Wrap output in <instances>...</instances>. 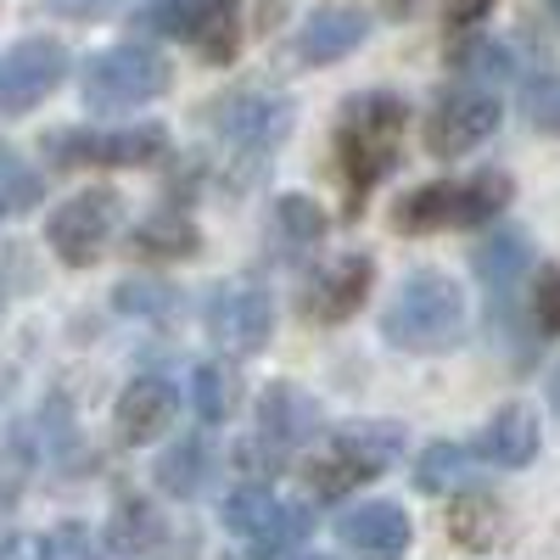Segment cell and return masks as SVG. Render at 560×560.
I'll use <instances>...</instances> for the list:
<instances>
[{
    "instance_id": "cell-1",
    "label": "cell",
    "mask_w": 560,
    "mask_h": 560,
    "mask_svg": "<svg viewBox=\"0 0 560 560\" xmlns=\"http://www.w3.org/2000/svg\"><path fill=\"white\" fill-rule=\"evenodd\" d=\"M409 135V107L393 90H359L337 113V135H331V158H337V179L348 197V219L359 213V202L370 197V185H382L404 152Z\"/></svg>"
},
{
    "instance_id": "cell-2",
    "label": "cell",
    "mask_w": 560,
    "mask_h": 560,
    "mask_svg": "<svg viewBox=\"0 0 560 560\" xmlns=\"http://www.w3.org/2000/svg\"><path fill=\"white\" fill-rule=\"evenodd\" d=\"M459 331H465V298L459 280L443 269H409L393 303L382 308V337L398 353H448Z\"/></svg>"
},
{
    "instance_id": "cell-3",
    "label": "cell",
    "mask_w": 560,
    "mask_h": 560,
    "mask_svg": "<svg viewBox=\"0 0 560 560\" xmlns=\"http://www.w3.org/2000/svg\"><path fill=\"white\" fill-rule=\"evenodd\" d=\"M516 197V185L510 174L488 168L477 179H432L420 185V191L398 197V208L387 213V224L398 236H438V230H477L488 219H499Z\"/></svg>"
},
{
    "instance_id": "cell-4",
    "label": "cell",
    "mask_w": 560,
    "mask_h": 560,
    "mask_svg": "<svg viewBox=\"0 0 560 560\" xmlns=\"http://www.w3.org/2000/svg\"><path fill=\"white\" fill-rule=\"evenodd\" d=\"M174 84V68L152 45H113L84 62V107L90 113H124L147 107Z\"/></svg>"
},
{
    "instance_id": "cell-5",
    "label": "cell",
    "mask_w": 560,
    "mask_h": 560,
    "mask_svg": "<svg viewBox=\"0 0 560 560\" xmlns=\"http://www.w3.org/2000/svg\"><path fill=\"white\" fill-rule=\"evenodd\" d=\"M45 158L57 168H147L168 158V129L163 124H129V129H57L45 135Z\"/></svg>"
},
{
    "instance_id": "cell-6",
    "label": "cell",
    "mask_w": 560,
    "mask_h": 560,
    "mask_svg": "<svg viewBox=\"0 0 560 560\" xmlns=\"http://www.w3.org/2000/svg\"><path fill=\"white\" fill-rule=\"evenodd\" d=\"M118 219H124V197L113 191V185H90V191L68 197L51 219H45V242H51V253L68 269H90L107 253Z\"/></svg>"
},
{
    "instance_id": "cell-7",
    "label": "cell",
    "mask_w": 560,
    "mask_h": 560,
    "mask_svg": "<svg viewBox=\"0 0 560 560\" xmlns=\"http://www.w3.org/2000/svg\"><path fill=\"white\" fill-rule=\"evenodd\" d=\"M499 118H504V107H499V96L488 84H471V79H459V84H448L443 96L432 102V113H427V152L432 158H465V152H477L482 140L499 129Z\"/></svg>"
},
{
    "instance_id": "cell-8",
    "label": "cell",
    "mask_w": 560,
    "mask_h": 560,
    "mask_svg": "<svg viewBox=\"0 0 560 560\" xmlns=\"http://www.w3.org/2000/svg\"><path fill=\"white\" fill-rule=\"evenodd\" d=\"M213 129L236 158H253L264 168V158L292 135V102L269 96V90H230L213 102Z\"/></svg>"
},
{
    "instance_id": "cell-9",
    "label": "cell",
    "mask_w": 560,
    "mask_h": 560,
    "mask_svg": "<svg viewBox=\"0 0 560 560\" xmlns=\"http://www.w3.org/2000/svg\"><path fill=\"white\" fill-rule=\"evenodd\" d=\"M202 319H208V337L224 353L247 359V353H264V342L275 331V298L264 287H253V280H224V287H213Z\"/></svg>"
},
{
    "instance_id": "cell-10",
    "label": "cell",
    "mask_w": 560,
    "mask_h": 560,
    "mask_svg": "<svg viewBox=\"0 0 560 560\" xmlns=\"http://www.w3.org/2000/svg\"><path fill=\"white\" fill-rule=\"evenodd\" d=\"M68 79L62 39H23L0 57V113H28Z\"/></svg>"
},
{
    "instance_id": "cell-11",
    "label": "cell",
    "mask_w": 560,
    "mask_h": 560,
    "mask_svg": "<svg viewBox=\"0 0 560 560\" xmlns=\"http://www.w3.org/2000/svg\"><path fill=\"white\" fill-rule=\"evenodd\" d=\"M370 280H376V264H370V253H337V258L303 287L308 319H319V325L353 319V314L364 308V298H370Z\"/></svg>"
},
{
    "instance_id": "cell-12",
    "label": "cell",
    "mask_w": 560,
    "mask_h": 560,
    "mask_svg": "<svg viewBox=\"0 0 560 560\" xmlns=\"http://www.w3.org/2000/svg\"><path fill=\"white\" fill-rule=\"evenodd\" d=\"M364 39H370V12L348 7V0H331V7L308 12V23L298 28V62H303V68L342 62V57L359 51Z\"/></svg>"
},
{
    "instance_id": "cell-13",
    "label": "cell",
    "mask_w": 560,
    "mask_h": 560,
    "mask_svg": "<svg viewBox=\"0 0 560 560\" xmlns=\"http://www.w3.org/2000/svg\"><path fill=\"white\" fill-rule=\"evenodd\" d=\"M174 415H179V393L163 376H135L113 404V427L129 448H140V443H158L174 427Z\"/></svg>"
},
{
    "instance_id": "cell-14",
    "label": "cell",
    "mask_w": 560,
    "mask_h": 560,
    "mask_svg": "<svg viewBox=\"0 0 560 560\" xmlns=\"http://www.w3.org/2000/svg\"><path fill=\"white\" fill-rule=\"evenodd\" d=\"M337 538L353 555H364V560H404L409 516H404V504H393V499H370V504L348 510V516L337 522Z\"/></svg>"
},
{
    "instance_id": "cell-15",
    "label": "cell",
    "mask_w": 560,
    "mask_h": 560,
    "mask_svg": "<svg viewBox=\"0 0 560 560\" xmlns=\"http://www.w3.org/2000/svg\"><path fill=\"white\" fill-rule=\"evenodd\" d=\"M258 432H264L269 443H280V448H298V443H308V438L325 432V409H319V398H314L308 387L275 382V387H264V398H258Z\"/></svg>"
},
{
    "instance_id": "cell-16",
    "label": "cell",
    "mask_w": 560,
    "mask_h": 560,
    "mask_svg": "<svg viewBox=\"0 0 560 560\" xmlns=\"http://www.w3.org/2000/svg\"><path fill=\"white\" fill-rule=\"evenodd\" d=\"M471 454L488 459V465H499V471H522V465L538 454V415L527 404H504L488 427L477 432Z\"/></svg>"
},
{
    "instance_id": "cell-17",
    "label": "cell",
    "mask_w": 560,
    "mask_h": 560,
    "mask_svg": "<svg viewBox=\"0 0 560 560\" xmlns=\"http://www.w3.org/2000/svg\"><path fill=\"white\" fill-rule=\"evenodd\" d=\"M527 264H533V242L522 236V230H493V236L471 253V269L488 280L493 292H510L516 280L527 275Z\"/></svg>"
},
{
    "instance_id": "cell-18",
    "label": "cell",
    "mask_w": 560,
    "mask_h": 560,
    "mask_svg": "<svg viewBox=\"0 0 560 560\" xmlns=\"http://www.w3.org/2000/svg\"><path fill=\"white\" fill-rule=\"evenodd\" d=\"M208 471H213V454H208V443L202 438H179L163 459H158V488L168 493V499H197L202 488H208Z\"/></svg>"
},
{
    "instance_id": "cell-19",
    "label": "cell",
    "mask_w": 560,
    "mask_h": 560,
    "mask_svg": "<svg viewBox=\"0 0 560 560\" xmlns=\"http://www.w3.org/2000/svg\"><path fill=\"white\" fill-rule=\"evenodd\" d=\"M331 448H342L348 459H359L364 471L376 477V471H387V465L404 454V432L393 427V420H370V427L359 420V427H342V432L331 438Z\"/></svg>"
},
{
    "instance_id": "cell-20",
    "label": "cell",
    "mask_w": 560,
    "mask_h": 560,
    "mask_svg": "<svg viewBox=\"0 0 560 560\" xmlns=\"http://www.w3.org/2000/svg\"><path fill=\"white\" fill-rule=\"evenodd\" d=\"M197 247H202V230L179 208H163L135 230V253H147V258H191Z\"/></svg>"
},
{
    "instance_id": "cell-21",
    "label": "cell",
    "mask_w": 560,
    "mask_h": 560,
    "mask_svg": "<svg viewBox=\"0 0 560 560\" xmlns=\"http://www.w3.org/2000/svg\"><path fill=\"white\" fill-rule=\"evenodd\" d=\"M275 493L264 488V482H242V488H230L224 493V510H219V516H224V533L230 538H236L242 549H253L258 544V533L269 527V516H275Z\"/></svg>"
},
{
    "instance_id": "cell-22",
    "label": "cell",
    "mask_w": 560,
    "mask_h": 560,
    "mask_svg": "<svg viewBox=\"0 0 560 560\" xmlns=\"http://www.w3.org/2000/svg\"><path fill=\"white\" fill-rule=\"evenodd\" d=\"M308 533H314V510L298 504V499H280L275 516H269V527L258 533V544H253L247 555H253V560H287Z\"/></svg>"
},
{
    "instance_id": "cell-23",
    "label": "cell",
    "mask_w": 560,
    "mask_h": 560,
    "mask_svg": "<svg viewBox=\"0 0 560 560\" xmlns=\"http://www.w3.org/2000/svg\"><path fill=\"white\" fill-rule=\"evenodd\" d=\"M158 538H163L158 510H152L147 499H118L113 522H107V544H113L118 555H147Z\"/></svg>"
},
{
    "instance_id": "cell-24",
    "label": "cell",
    "mask_w": 560,
    "mask_h": 560,
    "mask_svg": "<svg viewBox=\"0 0 560 560\" xmlns=\"http://www.w3.org/2000/svg\"><path fill=\"white\" fill-rule=\"evenodd\" d=\"M454 68L471 84H504V79H516V51L504 39H465L454 45Z\"/></svg>"
},
{
    "instance_id": "cell-25",
    "label": "cell",
    "mask_w": 560,
    "mask_h": 560,
    "mask_svg": "<svg viewBox=\"0 0 560 560\" xmlns=\"http://www.w3.org/2000/svg\"><path fill=\"white\" fill-rule=\"evenodd\" d=\"M242 7H247V0H208L202 34H197V51H202L208 62H236V45H242Z\"/></svg>"
},
{
    "instance_id": "cell-26",
    "label": "cell",
    "mask_w": 560,
    "mask_h": 560,
    "mask_svg": "<svg viewBox=\"0 0 560 560\" xmlns=\"http://www.w3.org/2000/svg\"><path fill=\"white\" fill-rule=\"evenodd\" d=\"M465 465H471V448H459V443H427V448L415 454V488L420 493H448V488H459Z\"/></svg>"
},
{
    "instance_id": "cell-27",
    "label": "cell",
    "mask_w": 560,
    "mask_h": 560,
    "mask_svg": "<svg viewBox=\"0 0 560 560\" xmlns=\"http://www.w3.org/2000/svg\"><path fill=\"white\" fill-rule=\"evenodd\" d=\"M39 197H45V179H39L12 147H0V219L39 208Z\"/></svg>"
},
{
    "instance_id": "cell-28",
    "label": "cell",
    "mask_w": 560,
    "mask_h": 560,
    "mask_svg": "<svg viewBox=\"0 0 560 560\" xmlns=\"http://www.w3.org/2000/svg\"><path fill=\"white\" fill-rule=\"evenodd\" d=\"M448 538L465 544V549H488L499 538V504L482 499V493H465L448 516Z\"/></svg>"
},
{
    "instance_id": "cell-29",
    "label": "cell",
    "mask_w": 560,
    "mask_h": 560,
    "mask_svg": "<svg viewBox=\"0 0 560 560\" xmlns=\"http://www.w3.org/2000/svg\"><path fill=\"white\" fill-rule=\"evenodd\" d=\"M202 12H208V0H147L140 7V28H152L163 39H197Z\"/></svg>"
},
{
    "instance_id": "cell-30",
    "label": "cell",
    "mask_w": 560,
    "mask_h": 560,
    "mask_svg": "<svg viewBox=\"0 0 560 560\" xmlns=\"http://www.w3.org/2000/svg\"><path fill=\"white\" fill-rule=\"evenodd\" d=\"M359 482H370V471L359 459H348L342 448H325L314 465H308V488L319 493V499H342V493H353Z\"/></svg>"
},
{
    "instance_id": "cell-31",
    "label": "cell",
    "mask_w": 560,
    "mask_h": 560,
    "mask_svg": "<svg viewBox=\"0 0 560 560\" xmlns=\"http://www.w3.org/2000/svg\"><path fill=\"white\" fill-rule=\"evenodd\" d=\"M230 404H236V382H230V370L197 364L191 370V409L208 420V427H219V420L230 415Z\"/></svg>"
},
{
    "instance_id": "cell-32",
    "label": "cell",
    "mask_w": 560,
    "mask_h": 560,
    "mask_svg": "<svg viewBox=\"0 0 560 560\" xmlns=\"http://www.w3.org/2000/svg\"><path fill=\"white\" fill-rule=\"evenodd\" d=\"M113 303L124 314H140V319H163V314L179 308L174 303V287H163V280H124V287L113 292Z\"/></svg>"
},
{
    "instance_id": "cell-33",
    "label": "cell",
    "mask_w": 560,
    "mask_h": 560,
    "mask_svg": "<svg viewBox=\"0 0 560 560\" xmlns=\"http://www.w3.org/2000/svg\"><path fill=\"white\" fill-rule=\"evenodd\" d=\"M275 224L287 230L292 242H319L325 236V208L314 197H280L275 202Z\"/></svg>"
},
{
    "instance_id": "cell-34",
    "label": "cell",
    "mask_w": 560,
    "mask_h": 560,
    "mask_svg": "<svg viewBox=\"0 0 560 560\" xmlns=\"http://www.w3.org/2000/svg\"><path fill=\"white\" fill-rule=\"evenodd\" d=\"M522 107H527V124H533L538 135H560V73H538V79L527 84Z\"/></svg>"
},
{
    "instance_id": "cell-35",
    "label": "cell",
    "mask_w": 560,
    "mask_h": 560,
    "mask_svg": "<svg viewBox=\"0 0 560 560\" xmlns=\"http://www.w3.org/2000/svg\"><path fill=\"white\" fill-rule=\"evenodd\" d=\"M45 560H102V544L84 522H62L45 533Z\"/></svg>"
},
{
    "instance_id": "cell-36",
    "label": "cell",
    "mask_w": 560,
    "mask_h": 560,
    "mask_svg": "<svg viewBox=\"0 0 560 560\" xmlns=\"http://www.w3.org/2000/svg\"><path fill=\"white\" fill-rule=\"evenodd\" d=\"M533 308H538V325H544V331H560V269H544V275H538Z\"/></svg>"
},
{
    "instance_id": "cell-37",
    "label": "cell",
    "mask_w": 560,
    "mask_h": 560,
    "mask_svg": "<svg viewBox=\"0 0 560 560\" xmlns=\"http://www.w3.org/2000/svg\"><path fill=\"white\" fill-rule=\"evenodd\" d=\"M45 12H57V18H73V23H84V18H102L113 0H39Z\"/></svg>"
},
{
    "instance_id": "cell-38",
    "label": "cell",
    "mask_w": 560,
    "mask_h": 560,
    "mask_svg": "<svg viewBox=\"0 0 560 560\" xmlns=\"http://www.w3.org/2000/svg\"><path fill=\"white\" fill-rule=\"evenodd\" d=\"M0 560H45V538H34V533L0 538Z\"/></svg>"
},
{
    "instance_id": "cell-39",
    "label": "cell",
    "mask_w": 560,
    "mask_h": 560,
    "mask_svg": "<svg viewBox=\"0 0 560 560\" xmlns=\"http://www.w3.org/2000/svg\"><path fill=\"white\" fill-rule=\"evenodd\" d=\"M493 12V0H448V28H477Z\"/></svg>"
},
{
    "instance_id": "cell-40",
    "label": "cell",
    "mask_w": 560,
    "mask_h": 560,
    "mask_svg": "<svg viewBox=\"0 0 560 560\" xmlns=\"http://www.w3.org/2000/svg\"><path fill=\"white\" fill-rule=\"evenodd\" d=\"M376 7H382V12L393 18V23H409V18H415L420 7H427V0H376Z\"/></svg>"
},
{
    "instance_id": "cell-41",
    "label": "cell",
    "mask_w": 560,
    "mask_h": 560,
    "mask_svg": "<svg viewBox=\"0 0 560 560\" xmlns=\"http://www.w3.org/2000/svg\"><path fill=\"white\" fill-rule=\"evenodd\" d=\"M549 404H555V415H560V364H555V376H549Z\"/></svg>"
},
{
    "instance_id": "cell-42",
    "label": "cell",
    "mask_w": 560,
    "mask_h": 560,
    "mask_svg": "<svg viewBox=\"0 0 560 560\" xmlns=\"http://www.w3.org/2000/svg\"><path fill=\"white\" fill-rule=\"evenodd\" d=\"M544 7H549V18H555V23H560V0H544Z\"/></svg>"
},
{
    "instance_id": "cell-43",
    "label": "cell",
    "mask_w": 560,
    "mask_h": 560,
    "mask_svg": "<svg viewBox=\"0 0 560 560\" xmlns=\"http://www.w3.org/2000/svg\"><path fill=\"white\" fill-rule=\"evenodd\" d=\"M308 560H331V555H308Z\"/></svg>"
}]
</instances>
